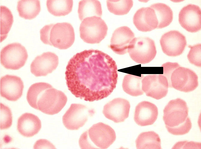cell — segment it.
Listing matches in <instances>:
<instances>
[{"label":"cell","mask_w":201,"mask_h":149,"mask_svg":"<svg viewBox=\"0 0 201 149\" xmlns=\"http://www.w3.org/2000/svg\"><path fill=\"white\" fill-rule=\"evenodd\" d=\"M117 66L109 55L93 49L74 55L65 73L66 84L76 97L93 102L108 96L116 87Z\"/></svg>","instance_id":"1"},{"label":"cell","mask_w":201,"mask_h":149,"mask_svg":"<svg viewBox=\"0 0 201 149\" xmlns=\"http://www.w3.org/2000/svg\"><path fill=\"white\" fill-rule=\"evenodd\" d=\"M163 119L170 133L182 135L188 133L192 127L186 102L180 98L170 101L163 110Z\"/></svg>","instance_id":"2"},{"label":"cell","mask_w":201,"mask_h":149,"mask_svg":"<svg viewBox=\"0 0 201 149\" xmlns=\"http://www.w3.org/2000/svg\"><path fill=\"white\" fill-rule=\"evenodd\" d=\"M169 87L184 92L192 91L198 85V77L191 69L182 67L177 63L168 62L161 66Z\"/></svg>","instance_id":"3"},{"label":"cell","mask_w":201,"mask_h":149,"mask_svg":"<svg viewBox=\"0 0 201 149\" xmlns=\"http://www.w3.org/2000/svg\"><path fill=\"white\" fill-rule=\"evenodd\" d=\"M40 40L44 43L61 49L69 48L75 40L74 28L67 22L45 25L40 30Z\"/></svg>","instance_id":"4"},{"label":"cell","mask_w":201,"mask_h":149,"mask_svg":"<svg viewBox=\"0 0 201 149\" xmlns=\"http://www.w3.org/2000/svg\"><path fill=\"white\" fill-rule=\"evenodd\" d=\"M116 138L115 132L111 127L99 122L82 134L79 143L81 149H106L113 143Z\"/></svg>","instance_id":"5"},{"label":"cell","mask_w":201,"mask_h":149,"mask_svg":"<svg viewBox=\"0 0 201 149\" xmlns=\"http://www.w3.org/2000/svg\"><path fill=\"white\" fill-rule=\"evenodd\" d=\"M107 26L101 17L93 16L83 19L80 27V36L85 42L99 43L106 35Z\"/></svg>","instance_id":"6"},{"label":"cell","mask_w":201,"mask_h":149,"mask_svg":"<svg viewBox=\"0 0 201 149\" xmlns=\"http://www.w3.org/2000/svg\"><path fill=\"white\" fill-rule=\"evenodd\" d=\"M131 58L139 64L150 62L155 57L157 51L154 41L147 37H135L128 49Z\"/></svg>","instance_id":"7"},{"label":"cell","mask_w":201,"mask_h":149,"mask_svg":"<svg viewBox=\"0 0 201 149\" xmlns=\"http://www.w3.org/2000/svg\"><path fill=\"white\" fill-rule=\"evenodd\" d=\"M67 101L63 92L52 86L46 90L38 99V110L46 114L55 115L62 110Z\"/></svg>","instance_id":"8"},{"label":"cell","mask_w":201,"mask_h":149,"mask_svg":"<svg viewBox=\"0 0 201 149\" xmlns=\"http://www.w3.org/2000/svg\"><path fill=\"white\" fill-rule=\"evenodd\" d=\"M28 57L24 46L19 43H10L4 47L0 52V62L6 68L16 70L25 64Z\"/></svg>","instance_id":"9"},{"label":"cell","mask_w":201,"mask_h":149,"mask_svg":"<svg viewBox=\"0 0 201 149\" xmlns=\"http://www.w3.org/2000/svg\"><path fill=\"white\" fill-rule=\"evenodd\" d=\"M94 113L93 109L80 104H72L62 117L64 125L67 129L77 130L83 126Z\"/></svg>","instance_id":"10"},{"label":"cell","mask_w":201,"mask_h":149,"mask_svg":"<svg viewBox=\"0 0 201 149\" xmlns=\"http://www.w3.org/2000/svg\"><path fill=\"white\" fill-rule=\"evenodd\" d=\"M169 85L166 78L163 74H150L142 80V89L146 96L159 100L165 97Z\"/></svg>","instance_id":"11"},{"label":"cell","mask_w":201,"mask_h":149,"mask_svg":"<svg viewBox=\"0 0 201 149\" xmlns=\"http://www.w3.org/2000/svg\"><path fill=\"white\" fill-rule=\"evenodd\" d=\"M160 43L163 52L170 56L181 55L187 45L185 36L176 30L167 32L161 36Z\"/></svg>","instance_id":"12"},{"label":"cell","mask_w":201,"mask_h":149,"mask_svg":"<svg viewBox=\"0 0 201 149\" xmlns=\"http://www.w3.org/2000/svg\"><path fill=\"white\" fill-rule=\"evenodd\" d=\"M181 25L188 32H196L201 27V11L197 5L189 4L183 7L178 15Z\"/></svg>","instance_id":"13"},{"label":"cell","mask_w":201,"mask_h":149,"mask_svg":"<svg viewBox=\"0 0 201 149\" xmlns=\"http://www.w3.org/2000/svg\"><path fill=\"white\" fill-rule=\"evenodd\" d=\"M130 108V103L128 100L117 98L105 105L103 113L107 119L118 123L124 121L128 117Z\"/></svg>","instance_id":"14"},{"label":"cell","mask_w":201,"mask_h":149,"mask_svg":"<svg viewBox=\"0 0 201 149\" xmlns=\"http://www.w3.org/2000/svg\"><path fill=\"white\" fill-rule=\"evenodd\" d=\"M58 64L57 55L52 52H45L37 56L32 61L31 71L36 76H45L55 70Z\"/></svg>","instance_id":"15"},{"label":"cell","mask_w":201,"mask_h":149,"mask_svg":"<svg viewBox=\"0 0 201 149\" xmlns=\"http://www.w3.org/2000/svg\"><path fill=\"white\" fill-rule=\"evenodd\" d=\"M0 94L8 100L16 101L22 96L24 85L17 76L6 75L0 79Z\"/></svg>","instance_id":"16"},{"label":"cell","mask_w":201,"mask_h":149,"mask_svg":"<svg viewBox=\"0 0 201 149\" xmlns=\"http://www.w3.org/2000/svg\"><path fill=\"white\" fill-rule=\"evenodd\" d=\"M133 22L137 29L142 32L157 28L158 24L155 10L150 6L139 9L134 16Z\"/></svg>","instance_id":"17"},{"label":"cell","mask_w":201,"mask_h":149,"mask_svg":"<svg viewBox=\"0 0 201 149\" xmlns=\"http://www.w3.org/2000/svg\"><path fill=\"white\" fill-rule=\"evenodd\" d=\"M134 37V34L127 26L119 27L112 34L110 47L115 53L124 55L128 52L129 45Z\"/></svg>","instance_id":"18"},{"label":"cell","mask_w":201,"mask_h":149,"mask_svg":"<svg viewBox=\"0 0 201 149\" xmlns=\"http://www.w3.org/2000/svg\"><path fill=\"white\" fill-rule=\"evenodd\" d=\"M158 115V109L155 104L149 102L143 101L136 107L134 119L137 125L146 126L153 124Z\"/></svg>","instance_id":"19"},{"label":"cell","mask_w":201,"mask_h":149,"mask_svg":"<svg viewBox=\"0 0 201 149\" xmlns=\"http://www.w3.org/2000/svg\"><path fill=\"white\" fill-rule=\"evenodd\" d=\"M41 127V122L39 118L32 113H25L18 120L17 130L25 137L33 136L38 133Z\"/></svg>","instance_id":"20"},{"label":"cell","mask_w":201,"mask_h":149,"mask_svg":"<svg viewBox=\"0 0 201 149\" xmlns=\"http://www.w3.org/2000/svg\"><path fill=\"white\" fill-rule=\"evenodd\" d=\"M78 12L81 20L91 16L100 17L102 12L101 3L98 0L80 1L79 3Z\"/></svg>","instance_id":"21"},{"label":"cell","mask_w":201,"mask_h":149,"mask_svg":"<svg viewBox=\"0 0 201 149\" xmlns=\"http://www.w3.org/2000/svg\"><path fill=\"white\" fill-rule=\"evenodd\" d=\"M40 1L38 0H22L18 1L17 9L20 17L31 19L36 17L40 10Z\"/></svg>","instance_id":"22"},{"label":"cell","mask_w":201,"mask_h":149,"mask_svg":"<svg viewBox=\"0 0 201 149\" xmlns=\"http://www.w3.org/2000/svg\"><path fill=\"white\" fill-rule=\"evenodd\" d=\"M135 143L137 149L161 148L160 137L153 131L141 133L137 137Z\"/></svg>","instance_id":"23"},{"label":"cell","mask_w":201,"mask_h":149,"mask_svg":"<svg viewBox=\"0 0 201 149\" xmlns=\"http://www.w3.org/2000/svg\"><path fill=\"white\" fill-rule=\"evenodd\" d=\"M144 76H140L130 74L126 75L123 79L122 87L127 94L133 96H138L143 94L142 80Z\"/></svg>","instance_id":"24"},{"label":"cell","mask_w":201,"mask_h":149,"mask_svg":"<svg viewBox=\"0 0 201 149\" xmlns=\"http://www.w3.org/2000/svg\"><path fill=\"white\" fill-rule=\"evenodd\" d=\"M154 10L158 21L157 28H162L169 25L173 19V12L170 7L161 3L150 6Z\"/></svg>","instance_id":"25"},{"label":"cell","mask_w":201,"mask_h":149,"mask_svg":"<svg viewBox=\"0 0 201 149\" xmlns=\"http://www.w3.org/2000/svg\"><path fill=\"white\" fill-rule=\"evenodd\" d=\"M73 0H47L46 4L48 11L56 16H64L72 10Z\"/></svg>","instance_id":"26"},{"label":"cell","mask_w":201,"mask_h":149,"mask_svg":"<svg viewBox=\"0 0 201 149\" xmlns=\"http://www.w3.org/2000/svg\"><path fill=\"white\" fill-rule=\"evenodd\" d=\"M52 86L50 84L43 82L36 83L31 85L27 94V100L29 105L38 110V99L46 90Z\"/></svg>","instance_id":"27"},{"label":"cell","mask_w":201,"mask_h":149,"mask_svg":"<svg viewBox=\"0 0 201 149\" xmlns=\"http://www.w3.org/2000/svg\"><path fill=\"white\" fill-rule=\"evenodd\" d=\"M0 41L5 39L7 36L14 21L12 14L7 7L0 6Z\"/></svg>","instance_id":"28"},{"label":"cell","mask_w":201,"mask_h":149,"mask_svg":"<svg viewBox=\"0 0 201 149\" xmlns=\"http://www.w3.org/2000/svg\"><path fill=\"white\" fill-rule=\"evenodd\" d=\"M107 8L110 12L118 15L127 14L133 6L132 0H107Z\"/></svg>","instance_id":"29"},{"label":"cell","mask_w":201,"mask_h":149,"mask_svg":"<svg viewBox=\"0 0 201 149\" xmlns=\"http://www.w3.org/2000/svg\"><path fill=\"white\" fill-rule=\"evenodd\" d=\"M0 129H7L10 127L12 124L11 112L9 107L2 103H0Z\"/></svg>","instance_id":"30"},{"label":"cell","mask_w":201,"mask_h":149,"mask_svg":"<svg viewBox=\"0 0 201 149\" xmlns=\"http://www.w3.org/2000/svg\"><path fill=\"white\" fill-rule=\"evenodd\" d=\"M190 50L187 55L189 62L195 66L200 67L201 66V45L197 44L193 46H189Z\"/></svg>","instance_id":"31"},{"label":"cell","mask_w":201,"mask_h":149,"mask_svg":"<svg viewBox=\"0 0 201 149\" xmlns=\"http://www.w3.org/2000/svg\"><path fill=\"white\" fill-rule=\"evenodd\" d=\"M34 149L55 148L54 146L48 140L44 139L38 140L34 146Z\"/></svg>","instance_id":"32"}]
</instances>
